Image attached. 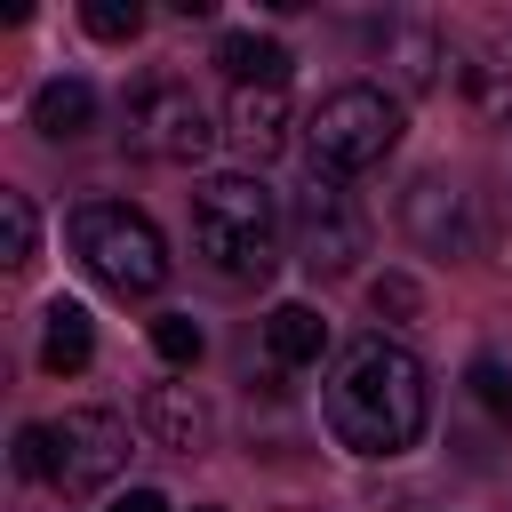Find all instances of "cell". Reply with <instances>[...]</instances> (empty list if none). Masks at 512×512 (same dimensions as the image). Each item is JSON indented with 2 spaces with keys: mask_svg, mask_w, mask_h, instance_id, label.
<instances>
[{
  "mask_svg": "<svg viewBox=\"0 0 512 512\" xmlns=\"http://www.w3.org/2000/svg\"><path fill=\"white\" fill-rule=\"evenodd\" d=\"M408 232H416L432 256H464V248H472V200H464V184L416 176V184H408Z\"/></svg>",
  "mask_w": 512,
  "mask_h": 512,
  "instance_id": "ba28073f",
  "label": "cell"
},
{
  "mask_svg": "<svg viewBox=\"0 0 512 512\" xmlns=\"http://www.w3.org/2000/svg\"><path fill=\"white\" fill-rule=\"evenodd\" d=\"M384 40H392V48H400V72H408V80H416V88H432V80H440V40H432V32H424V24H392V32H384Z\"/></svg>",
  "mask_w": 512,
  "mask_h": 512,
  "instance_id": "e0dca14e",
  "label": "cell"
},
{
  "mask_svg": "<svg viewBox=\"0 0 512 512\" xmlns=\"http://www.w3.org/2000/svg\"><path fill=\"white\" fill-rule=\"evenodd\" d=\"M16 472L24 480H48V424H24L16 432Z\"/></svg>",
  "mask_w": 512,
  "mask_h": 512,
  "instance_id": "44dd1931",
  "label": "cell"
},
{
  "mask_svg": "<svg viewBox=\"0 0 512 512\" xmlns=\"http://www.w3.org/2000/svg\"><path fill=\"white\" fill-rule=\"evenodd\" d=\"M128 424L112 416V408H64L56 424H48V480L64 488V496H96V488H112L120 472H128Z\"/></svg>",
  "mask_w": 512,
  "mask_h": 512,
  "instance_id": "5b68a950",
  "label": "cell"
},
{
  "mask_svg": "<svg viewBox=\"0 0 512 512\" xmlns=\"http://www.w3.org/2000/svg\"><path fill=\"white\" fill-rule=\"evenodd\" d=\"M288 232H296V264H312V272H352V264L368 256V216H360V200L344 192V176H320V168H312V184L296 192Z\"/></svg>",
  "mask_w": 512,
  "mask_h": 512,
  "instance_id": "52a82bcc",
  "label": "cell"
},
{
  "mask_svg": "<svg viewBox=\"0 0 512 512\" xmlns=\"http://www.w3.org/2000/svg\"><path fill=\"white\" fill-rule=\"evenodd\" d=\"M472 392H480V408H496L512 424V368L504 360H472Z\"/></svg>",
  "mask_w": 512,
  "mask_h": 512,
  "instance_id": "ffe728a7",
  "label": "cell"
},
{
  "mask_svg": "<svg viewBox=\"0 0 512 512\" xmlns=\"http://www.w3.org/2000/svg\"><path fill=\"white\" fill-rule=\"evenodd\" d=\"M128 144L144 160H168V168H192L208 144H216V120L208 104L192 96V80H144L128 96Z\"/></svg>",
  "mask_w": 512,
  "mask_h": 512,
  "instance_id": "8992f818",
  "label": "cell"
},
{
  "mask_svg": "<svg viewBox=\"0 0 512 512\" xmlns=\"http://www.w3.org/2000/svg\"><path fill=\"white\" fill-rule=\"evenodd\" d=\"M40 248V216H32V192H0V256L24 272Z\"/></svg>",
  "mask_w": 512,
  "mask_h": 512,
  "instance_id": "9a60e30c",
  "label": "cell"
},
{
  "mask_svg": "<svg viewBox=\"0 0 512 512\" xmlns=\"http://www.w3.org/2000/svg\"><path fill=\"white\" fill-rule=\"evenodd\" d=\"M264 344H272V360H280V368H312V360L328 352V320H320L312 304H272Z\"/></svg>",
  "mask_w": 512,
  "mask_h": 512,
  "instance_id": "5bb4252c",
  "label": "cell"
},
{
  "mask_svg": "<svg viewBox=\"0 0 512 512\" xmlns=\"http://www.w3.org/2000/svg\"><path fill=\"white\" fill-rule=\"evenodd\" d=\"M464 88H472L480 112H512V40H496V48L464 72Z\"/></svg>",
  "mask_w": 512,
  "mask_h": 512,
  "instance_id": "2e32d148",
  "label": "cell"
},
{
  "mask_svg": "<svg viewBox=\"0 0 512 512\" xmlns=\"http://www.w3.org/2000/svg\"><path fill=\"white\" fill-rule=\"evenodd\" d=\"M192 256L216 280H232V288L272 280V264H280V208H272L264 176L232 168V176H208L192 192Z\"/></svg>",
  "mask_w": 512,
  "mask_h": 512,
  "instance_id": "7a4b0ae2",
  "label": "cell"
},
{
  "mask_svg": "<svg viewBox=\"0 0 512 512\" xmlns=\"http://www.w3.org/2000/svg\"><path fill=\"white\" fill-rule=\"evenodd\" d=\"M104 512H168V496H160V488H120Z\"/></svg>",
  "mask_w": 512,
  "mask_h": 512,
  "instance_id": "603a6c76",
  "label": "cell"
},
{
  "mask_svg": "<svg viewBox=\"0 0 512 512\" xmlns=\"http://www.w3.org/2000/svg\"><path fill=\"white\" fill-rule=\"evenodd\" d=\"M200 344H208V336H200V320H192V312H160V320H152V352H160L168 368H192V360H200Z\"/></svg>",
  "mask_w": 512,
  "mask_h": 512,
  "instance_id": "ac0fdd59",
  "label": "cell"
},
{
  "mask_svg": "<svg viewBox=\"0 0 512 512\" xmlns=\"http://www.w3.org/2000/svg\"><path fill=\"white\" fill-rule=\"evenodd\" d=\"M216 64L232 72V88H280L288 80V48L264 40V32H224L216 40Z\"/></svg>",
  "mask_w": 512,
  "mask_h": 512,
  "instance_id": "4fadbf2b",
  "label": "cell"
},
{
  "mask_svg": "<svg viewBox=\"0 0 512 512\" xmlns=\"http://www.w3.org/2000/svg\"><path fill=\"white\" fill-rule=\"evenodd\" d=\"M72 256H80V272H88L96 288H112V296H152V288L168 280V240H160V224H152L144 208H128V200H88V208H72Z\"/></svg>",
  "mask_w": 512,
  "mask_h": 512,
  "instance_id": "3957f363",
  "label": "cell"
},
{
  "mask_svg": "<svg viewBox=\"0 0 512 512\" xmlns=\"http://www.w3.org/2000/svg\"><path fill=\"white\" fill-rule=\"evenodd\" d=\"M80 24H88L96 40H136V32H144V8H136V0H88Z\"/></svg>",
  "mask_w": 512,
  "mask_h": 512,
  "instance_id": "d6986e66",
  "label": "cell"
},
{
  "mask_svg": "<svg viewBox=\"0 0 512 512\" xmlns=\"http://www.w3.org/2000/svg\"><path fill=\"white\" fill-rule=\"evenodd\" d=\"M40 360H48L56 376H72V368L96 360V328H88V312H80L72 296H56V304L40 312Z\"/></svg>",
  "mask_w": 512,
  "mask_h": 512,
  "instance_id": "7c38bea8",
  "label": "cell"
},
{
  "mask_svg": "<svg viewBox=\"0 0 512 512\" xmlns=\"http://www.w3.org/2000/svg\"><path fill=\"white\" fill-rule=\"evenodd\" d=\"M320 416L336 432V448L352 456H400L416 448L424 416H432V384H424V360L392 336H352L320 384Z\"/></svg>",
  "mask_w": 512,
  "mask_h": 512,
  "instance_id": "6da1fadb",
  "label": "cell"
},
{
  "mask_svg": "<svg viewBox=\"0 0 512 512\" xmlns=\"http://www.w3.org/2000/svg\"><path fill=\"white\" fill-rule=\"evenodd\" d=\"M304 144H312V168L320 176H360V168H376L400 144V96L376 88V80H344V88H328L312 104Z\"/></svg>",
  "mask_w": 512,
  "mask_h": 512,
  "instance_id": "277c9868",
  "label": "cell"
},
{
  "mask_svg": "<svg viewBox=\"0 0 512 512\" xmlns=\"http://www.w3.org/2000/svg\"><path fill=\"white\" fill-rule=\"evenodd\" d=\"M200 512H216V504H200Z\"/></svg>",
  "mask_w": 512,
  "mask_h": 512,
  "instance_id": "cb8c5ba5",
  "label": "cell"
},
{
  "mask_svg": "<svg viewBox=\"0 0 512 512\" xmlns=\"http://www.w3.org/2000/svg\"><path fill=\"white\" fill-rule=\"evenodd\" d=\"M32 128H40L48 144L88 136V128H96V88H88V80H48V88L32 96Z\"/></svg>",
  "mask_w": 512,
  "mask_h": 512,
  "instance_id": "8fae6325",
  "label": "cell"
},
{
  "mask_svg": "<svg viewBox=\"0 0 512 512\" xmlns=\"http://www.w3.org/2000/svg\"><path fill=\"white\" fill-rule=\"evenodd\" d=\"M224 136H232L240 160H272L288 144V88H232Z\"/></svg>",
  "mask_w": 512,
  "mask_h": 512,
  "instance_id": "9c48e42d",
  "label": "cell"
},
{
  "mask_svg": "<svg viewBox=\"0 0 512 512\" xmlns=\"http://www.w3.org/2000/svg\"><path fill=\"white\" fill-rule=\"evenodd\" d=\"M368 304H376V312H400V320H408V312H416V280H400V272H384V280L368 288Z\"/></svg>",
  "mask_w": 512,
  "mask_h": 512,
  "instance_id": "7402d4cb",
  "label": "cell"
},
{
  "mask_svg": "<svg viewBox=\"0 0 512 512\" xmlns=\"http://www.w3.org/2000/svg\"><path fill=\"white\" fill-rule=\"evenodd\" d=\"M144 432H152L160 448H184V456H192V448L208 440L200 392H192V384H152V392H144Z\"/></svg>",
  "mask_w": 512,
  "mask_h": 512,
  "instance_id": "30bf717a",
  "label": "cell"
}]
</instances>
